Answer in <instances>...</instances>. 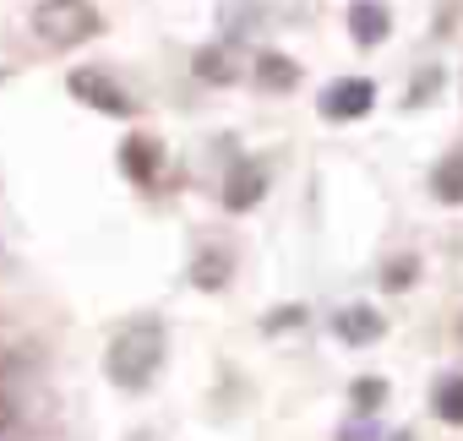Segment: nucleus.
<instances>
[{
    "instance_id": "1",
    "label": "nucleus",
    "mask_w": 463,
    "mask_h": 441,
    "mask_svg": "<svg viewBox=\"0 0 463 441\" xmlns=\"http://www.w3.org/2000/svg\"><path fill=\"white\" fill-rule=\"evenodd\" d=\"M158 360H164V322H158V316H137V322H126V327L109 338L104 371H109L115 387L137 392V387H147V381L158 376Z\"/></svg>"
},
{
    "instance_id": "2",
    "label": "nucleus",
    "mask_w": 463,
    "mask_h": 441,
    "mask_svg": "<svg viewBox=\"0 0 463 441\" xmlns=\"http://www.w3.org/2000/svg\"><path fill=\"white\" fill-rule=\"evenodd\" d=\"M33 33L55 50H77L99 33V12H93V0H44L33 12Z\"/></svg>"
},
{
    "instance_id": "3",
    "label": "nucleus",
    "mask_w": 463,
    "mask_h": 441,
    "mask_svg": "<svg viewBox=\"0 0 463 441\" xmlns=\"http://www.w3.org/2000/svg\"><path fill=\"white\" fill-rule=\"evenodd\" d=\"M371 104H376V82L371 77H338L322 93V115L327 120H360V115H371Z\"/></svg>"
},
{
    "instance_id": "4",
    "label": "nucleus",
    "mask_w": 463,
    "mask_h": 441,
    "mask_svg": "<svg viewBox=\"0 0 463 441\" xmlns=\"http://www.w3.org/2000/svg\"><path fill=\"white\" fill-rule=\"evenodd\" d=\"M71 99H82V104H93V109H104V115H131V99L120 93V82H109V77L93 71V66L71 71Z\"/></svg>"
},
{
    "instance_id": "5",
    "label": "nucleus",
    "mask_w": 463,
    "mask_h": 441,
    "mask_svg": "<svg viewBox=\"0 0 463 441\" xmlns=\"http://www.w3.org/2000/svg\"><path fill=\"white\" fill-rule=\"evenodd\" d=\"M333 333L344 338V343H354V349H365V343H376L382 333H387V322L371 311V305H344L338 316H333Z\"/></svg>"
},
{
    "instance_id": "6",
    "label": "nucleus",
    "mask_w": 463,
    "mask_h": 441,
    "mask_svg": "<svg viewBox=\"0 0 463 441\" xmlns=\"http://www.w3.org/2000/svg\"><path fill=\"white\" fill-rule=\"evenodd\" d=\"M262 191H268V174L257 164H241L235 174H229V185H223V207L229 212H246V207L262 202Z\"/></svg>"
},
{
    "instance_id": "7",
    "label": "nucleus",
    "mask_w": 463,
    "mask_h": 441,
    "mask_svg": "<svg viewBox=\"0 0 463 441\" xmlns=\"http://www.w3.org/2000/svg\"><path fill=\"white\" fill-rule=\"evenodd\" d=\"M349 33H354V44H382V39L392 33V17H387L382 0H354V12H349Z\"/></svg>"
},
{
    "instance_id": "8",
    "label": "nucleus",
    "mask_w": 463,
    "mask_h": 441,
    "mask_svg": "<svg viewBox=\"0 0 463 441\" xmlns=\"http://www.w3.org/2000/svg\"><path fill=\"white\" fill-rule=\"evenodd\" d=\"M120 164H126V174H131L137 185H153V180H158V142L131 136V142L120 147Z\"/></svg>"
},
{
    "instance_id": "9",
    "label": "nucleus",
    "mask_w": 463,
    "mask_h": 441,
    "mask_svg": "<svg viewBox=\"0 0 463 441\" xmlns=\"http://www.w3.org/2000/svg\"><path fill=\"white\" fill-rule=\"evenodd\" d=\"M257 82H262L268 93H289V88L300 82V66H295L289 55H273V50H268V55H257Z\"/></svg>"
},
{
    "instance_id": "10",
    "label": "nucleus",
    "mask_w": 463,
    "mask_h": 441,
    "mask_svg": "<svg viewBox=\"0 0 463 441\" xmlns=\"http://www.w3.org/2000/svg\"><path fill=\"white\" fill-rule=\"evenodd\" d=\"M430 408H436V419H447V425H463V371L436 381V392H430Z\"/></svg>"
},
{
    "instance_id": "11",
    "label": "nucleus",
    "mask_w": 463,
    "mask_h": 441,
    "mask_svg": "<svg viewBox=\"0 0 463 441\" xmlns=\"http://www.w3.org/2000/svg\"><path fill=\"white\" fill-rule=\"evenodd\" d=\"M430 191H436L441 202H463V153H447V158L436 164V174H430Z\"/></svg>"
},
{
    "instance_id": "12",
    "label": "nucleus",
    "mask_w": 463,
    "mask_h": 441,
    "mask_svg": "<svg viewBox=\"0 0 463 441\" xmlns=\"http://www.w3.org/2000/svg\"><path fill=\"white\" fill-rule=\"evenodd\" d=\"M223 278H229V257H223V251H202V257H196V284H202V289H218Z\"/></svg>"
},
{
    "instance_id": "13",
    "label": "nucleus",
    "mask_w": 463,
    "mask_h": 441,
    "mask_svg": "<svg viewBox=\"0 0 463 441\" xmlns=\"http://www.w3.org/2000/svg\"><path fill=\"white\" fill-rule=\"evenodd\" d=\"M349 398H354V408H360V414H376V408H382V398H387V381H382V376H360Z\"/></svg>"
},
{
    "instance_id": "14",
    "label": "nucleus",
    "mask_w": 463,
    "mask_h": 441,
    "mask_svg": "<svg viewBox=\"0 0 463 441\" xmlns=\"http://www.w3.org/2000/svg\"><path fill=\"white\" fill-rule=\"evenodd\" d=\"M196 77H207V82H229V77H235V61H229L223 50H202V55H196Z\"/></svg>"
},
{
    "instance_id": "15",
    "label": "nucleus",
    "mask_w": 463,
    "mask_h": 441,
    "mask_svg": "<svg viewBox=\"0 0 463 441\" xmlns=\"http://www.w3.org/2000/svg\"><path fill=\"white\" fill-rule=\"evenodd\" d=\"M409 278H414V262L403 257V262H392V267H387V278H382V284H387V289H403Z\"/></svg>"
},
{
    "instance_id": "16",
    "label": "nucleus",
    "mask_w": 463,
    "mask_h": 441,
    "mask_svg": "<svg viewBox=\"0 0 463 441\" xmlns=\"http://www.w3.org/2000/svg\"><path fill=\"white\" fill-rule=\"evenodd\" d=\"M12 425V403H6V392H0V430Z\"/></svg>"
},
{
    "instance_id": "17",
    "label": "nucleus",
    "mask_w": 463,
    "mask_h": 441,
    "mask_svg": "<svg viewBox=\"0 0 463 441\" xmlns=\"http://www.w3.org/2000/svg\"><path fill=\"white\" fill-rule=\"evenodd\" d=\"M344 441H371V425H360V430H344Z\"/></svg>"
},
{
    "instance_id": "18",
    "label": "nucleus",
    "mask_w": 463,
    "mask_h": 441,
    "mask_svg": "<svg viewBox=\"0 0 463 441\" xmlns=\"http://www.w3.org/2000/svg\"><path fill=\"white\" fill-rule=\"evenodd\" d=\"M387 441H409V430H398V436H387Z\"/></svg>"
}]
</instances>
